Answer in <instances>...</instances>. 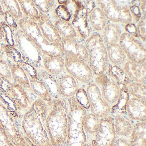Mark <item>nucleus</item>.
Masks as SVG:
<instances>
[{
    "mask_svg": "<svg viewBox=\"0 0 146 146\" xmlns=\"http://www.w3.org/2000/svg\"><path fill=\"white\" fill-rule=\"evenodd\" d=\"M85 90L90 112L101 118L110 115L112 107L102 96L99 86L94 82H91L88 84Z\"/></svg>",
    "mask_w": 146,
    "mask_h": 146,
    "instance_id": "obj_10",
    "label": "nucleus"
},
{
    "mask_svg": "<svg viewBox=\"0 0 146 146\" xmlns=\"http://www.w3.org/2000/svg\"><path fill=\"white\" fill-rule=\"evenodd\" d=\"M76 9L70 23L78 37L85 40L93 33L89 25L88 13L82 6L80 1H73Z\"/></svg>",
    "mask_w": 146,
    "mask_h": 146,
    "instance_id": "obj_14",
    "label": "nucleus"
},
{
    "mask_svg": "<svg viewBox=\"0 0 146 146\" xmlns=\"http://www.w3.org/2000/svg\"><path fill=\"white\" fill-rule=\"evenodd\" d=\"M76 9V6L72 1H70L67 6L57 5L54 11V20L61 19L70 22Z\"/></svg>",
    "mask_w": 146,
    "mask_h": 146,
    "instance_id": "obj_31",
    "label": "nucleus"
},
{
    "mask_svg": "<svg viewBox=\"0 0 146 146\" xmlns=\"http://www.w3.org/2000/svg\"><path fill=\"white\" fill-rule=\"evenodd\" d=\"M4 13V10H3V7H2V5L1 2H0V17L2 16Z\"/></svg>",
    "mask_w": 146,
    "mask_h": 146,
    "instance_id": "obj_48",
    "label": "nucleus"
},
{
    "mask_svg": "<svg viewBox=\"0 0 146 146\" xmlns=\"http://www.w3.org/2000/svg\"><path fill=\"white\" fill-rule=\"evenodd\" d=\"M33 1L40 13L47 16L49 13H53L57 6V1L33 0Z\"/></svg>",
    "mask_w": 146,
    "mask_h": 146,
    "instance_id": "obj_36",
    "label": "nucleus"
},
{
    "mask_svg": "<svg viewBox=\"0 0 146 146\" xmlns=\"http://www.w3.org/2000/svg\"><path fill=\"white\" fill-rule=\"evenodd\" d=\"M124 30L125 32L128 33L132 36L138 39L136 25L134 23L132 22V23L125 25Z\"/></svg>",
    "mask_w": 146,
    "mask_h": 146,
    "instance_id": "obj_42",
    "label": "nucleus"
},
{
    "mask_svg": "<svg viewBox=\"0 0 146 146\" xmlns=\"http://www.w3.org/2000/svg\"><path fill=\"white\" fill-rule=\"evenodd\" d=\"M18 1L24 17L34 22H37L40 13L35 6L33 0H18Z\"/></svg>",
    "mask_w": 146,
    "mask_h": 146,
    "instance_id": "obj_33",
    "label": "nucleus"
},
{
    "mask_svg": "<svg viewBox=\"0 0 146 146\" xmlns=\"http://www.w3.org/2000/svg\"><path fill=\"white\" fill-rule=\"evenodd\" d=\"M116 137L113 117L109 115L101 118L100 128L90 142L91 146H112Z\"/></svg>",
    "mask_w": 146,
    "mask_h": 146,
    "instance_id": "obj_13",
    "label": "nucleus"
},
{
    "mask_svg": "<svg viewBox=\"0 0 146 146\" xmlns=\"http://www.w3.org/2000/svg\"><path fill=\"white\" fill-rule=\"evenodd\" d=\"M105 73L117 83L121 88H126L132 82L121 66L114 65L109 62Z\"/></svg>",
    "mask_w": 146,
    "mask_h": 146,
    "instance_id": "obj_25",
    "label": "nucleus"
},
{
    "mask_svg": "<svg viewBox=\"0 0 146 146\" xmlns=\"http://www.w3.org/2000/svg\"><path fill=\"white\" fill-rule=\"evenodd\" d=\"M146 101L135 97H130L125 106L127 117L131 121H146Z\"/></svg>",
    "mask_w": 146,
    "mask_h": 146,
    "instance_id": "obj_18",
    "label": "nucleus"
},
{
    "mask_svg": "<svg viewBox=\"0 0 146 146\" xmlns=\"http://www.w3.org/2000/svg\"><path fill=\"white\" fill-rule=\"evenodd\" d=\"M51 108L40 98L33 100L30 107L22 115L19 128L25 139L33 146H52L45 127Z\"/></svg>",
    "mask_w": 146,
    "mask_h": 146,
    "instance_id": "obj_1",
    "label": "nucleus"
},
{
    "mask_svg": "<svg viewBox=\"0 0 146 146\" xmlns=\"http://www.w3.org/2000/svg\"><path fill=\"white\" fill-rule=\"evenodd\" d=\"M88 50V63L95 76L105 73L109 60L107 46L100 35L94 32L84 40Z\"/></svg>",
    "mask_w": 146,
    "mask_h": 146,
    "instance_id": "obj_5",
    "label": "nucleus"
},
{
    "mask_svg": "<svg viewBox=\"0 0 146 146\" xmlns=\"http://www.w3.org/2000/svg\"><path fill=\"white\" fill-rule=\"evenodd\" d=\"M122 67L132 81L146 83V62H137L127 60Z\"/></svg>",
    "mask_w": 146,
    "mask_h": 146,
    "instance_id": "obj_21",
    "label": "nucleus"
},
{
    "mask_svg": "<svg viewBox=\"0 0 146 146\" xmlns=\"http://www.w3.org/2000/svg\"><path fill=\"white\" fill-rule=\"evenodd\" d=\"M107 49L108 60L112 64L122 67L128 60L124 52L118 43L107 46Z\"/></svg>",
    "mask_w": 146,
    "mask_h": 146,
    "instance_id": "obj_28",
    "label": "nucleus"
},
{
    "mask_svg": "<svg viewBox=\"0 0 146 146\" xmlns=\"http://www.w3.org/2000/svg\"><path fill=\"white\" fill-rule=\"evenodd\" d=\"M69 112L67 99L60 97L53 100L45 121L46 130L52 146H64L67 138Z\"/></svg>",
    "mask_w": 146,
    "mask_h": 146,
    "instance_id": "obj_2",
    "label": "nucleus"
},
{
    "mask_svg": "<svg viewBox=\"0 0 146 146\" xmlns=\"http://www.w3.org/2000/svg\"><path fill=\"white\" fill-rule=\"evenodd\" d=\"M4 13H5L6 22L7 26L8 27H10L13 30L16 29L18 26L16 23V20L6 12H4Z\"/></svg>",
    "mask_w": 146,
    "mask_h": 146,
    "instance_id": "obj_43",
    "label": "nucleus"
},
{
    "mask_svg": "<svg viewBox=\"0 0 146 146\" xmlns=\"http://www.w3.org/2000/svg\"><path fill=\"white\" fill-rule=\"evenodd\" d=\"M126 88L129 95L146 101V83L132 81L127 85Z\"/></svg>",
    "mask_w": 146,
    "mask_h": 146,
    "instance_id": "obj_35",
    "label": "nucleus"
},
{
    "mask_svg": "<svg viewBox=\"0 0 146 146\" xmlns=\"http://www.w3.org/2000/svg\"><path fill=\"white\" fill-rule=\"evenodd\" d=\"M18 25L36 48L42 54L51 56H63L61 45L55 46L46 40L42 35L36 22L24 17L18 22Z\"/></svg>",
    "mask_w": 146,
    "mask_h": 146,
    "instance_id": "obj_6",
    "label": "nucleus"
},
{
    "mask_svg": "<svg viewBox=\"0 0 146 146\" xmlns=\"http://www.w3.org/2000/svg\"><path fill=\"white\" fill-rule=\"evenodd\" d=\"M88 20L92 31L100 34L108 22L101 9L97 5L89 14Z\"/></svg>",
    "mask_w": 146,
    "mask_h": 146,
    "instance_id": "obj_24",
    "label": "nucleus"
},
{
    "mask_svg": "<svg viewBox=\"0 0 146 146\" xmlns=\"http://www.w3.org/2000/svg\"><path fill=\"white\" fill-rule=\"evenodd\" d=\"M66 73L79 82L89 84L94 78V73L87 62L67 54H63Z\"/></svg>",
    "mask_w": 146,
    "mask_h": 146,
    "instance_id": "obj_11",
    "label": "nucleus"
},
{
    "mask_svg": "<svg viewBox=\"0 0 146 146\" xmlns=\"http://www.w3.org/2000/svg\"><path fill=\"white\" fill-rule=\"evenodd\" d=\"M80 2L82 6L87 10L89 14L97 6L95 1H80Z\"/></svg>",
    "mask_w": 146,
    "mask_h": 146,
    "instance_id": "obj_44",
    "label": "nucleus"
},
{
    "mask_svg": "<svg viewBox=\"0 0 146 146\" xmlns=\"http://www.w3.org/2000/svg\"><path fill=\"white\" fill-rule=\"evenodd\" d=\"M22 116L5 99L0 90V124L10 141L16 146H33L25 139L19 128Z\"/></svg>",
    "mask_w": 146,
    "mask_h": 146,
    "instance_id": "obj_4",
    "label": "nucleus"
},
{
    "mask_svg": "<svg viewBox=\"0 0 146 146\" xmlns=\"http://www.w3.org/2000/svg\"><path fill=\"white\" fill-rule=\"evenodd\" d=\"M59 90L61 97L68 99L74 96L79 88V82L67 73L57 78Z\"/></svg>",
    "mask_w": 146,
    "mask_h": 146,
    "instance_id": "obj_20",
    "label": "nucleus"
},
{
    "mask_svg": "<svg viewBox=\"0 0 146 146\" xmlns=\"http://www.w3.org/2000/svg\"><path fill=\"white\" fill-rule=\"evenodd\" d=\"M0 78L7 83L13 82L9 64L1 59H0Z\"/></svg>",
    "mask_w": 146,
    "mask_h": 146,
    "instance_id": "obj_37",
    "label": "nucleus"
},
{
    "mask_svg": "<svg viewBox=\"0 0 146 146\" xmlns=\"http://www.w3.org/2000/svg\"><path fill=\"white\" fill-rule=\"evenodd\" d=\"M95 2L108 21L119 24L132 23V18L129 10L130 1L123 2L113 0H99Z\"/></svg>",
    "mask_w": 146,
    "mask_h": 146,
    "instance_id": "obj_7",
    "label": "nucleus"
},
{
    "mask_svg": "<svg viewBox=\"0 0 146 146\" xmlns=\"http://www.w3.org/2000/svg\"><path fill=\"white\" fill-rule=\"evenodd\" d=\"M4 12L10 14L16 21L18 22L24 17L18 1L4 0L1 1Z\"/></svg>",
    "mask_w": 146,
    "mask_h": 146,
    "instance_id": "obj_34",
    "label": "nucleus"
},
{
    "mask_svg": "<svg viewBox=\"0 0 146 146\" xmlns=\"http://www.w3.org/2000/svg\"><path fill=\"white\" fill-rule=\"evenodd\" d=\"M3 81L0 78V90H4L3 88Z\"/></svg>",
    "mask_w": 146,
    "mask_h": 146,
    "instance_id": "obj_49",
    "label": "nucleus"
},
{
    "mask_svg": "<svg viewBox=\"0 0 146 146\" xmlns=\"http://www.w3.org/2000/svg\"><path fill=\"white\" fill-rule=\"evenodd\" d=\"M26 72L30 84L29 91L37 96V98H40L44 101L51 108L53 102V98L45 83L38 77L37 71L35 73H29L27 72Z\"/></svg>",
    "mask_w": 146,
    "mask_h": 146,
    "instance_id": "obj_17",
    "label": "nucleus"
},
{
    "mask_svg": "<svg viewBox=\"0 0 146 146\" xmlns=\"http://www.w3.org/2000/svg\"><path fill=\"white\" fill-rule=\"evenodd\" d=\"M122 33L120 24L111 23L107 24L100 35L107 46L111 44L118 43Z\"/></svg>",
    "mask_w": 146,
    "mask_h": 146,
    "instance_id": "obj_23",
    "label": "nucleus"
},
{
    "mask_svg": "<svg viewBox=\"0 0 146 146\" xmlns=\"http://www.w3.org/2000/svg\"><path fill=\"white\" fill-rule=\"evenodd\" d=\"M112 146H130L129 138L117 137Z\"/></svg>",
    "mask_w": 146,
    "mask_h": 146,
    "instance_id": "obj_45",
    "label": "nucleus"
},
{
    "mask_svg": "<svg viewBox=\"0 0 146 146\" xmlns=\"http://www.w3.org/2000/svg\"><path fill=\"white\" fill-rule=\"evenodd\" d=\"M129 139L130 146H146V121L134 124Z\"/></svg>",
    "mask_w": 146,
    "mask_h": 146,
    "instance_id": "obj_26",
    "label": "nucleus"
},
{
    "mask_svg": "<svg viewBox=\"0 0 146 146\" xmlns=\"http://www.w3.org/2000/svg\"><path fill=\"white\" fill-rule=\"evenodd\" d=\"M36 24L44 38L51 44L61 46V37L49 17L40 14Z\"/></svg>",
    "mask_w": 146,
    "mask_h": 146,
    "instance_id": "obj_16",
    "label": "nucleus"
},
{
    "mask_svg": "<svg viewBox=\"0 0 146 146\" xmlns=\"http://www.w3.org/2000/svg\"><path fill=\"white\" fill-rule=\"evenodd\" d=\"M131 2L129 5V10L132 18V23H136L142 16L139 9L140 1H135Z\"/></svg>",
    "mask_w": 146,
    "mask_h": 146,
    "instance_id": "obj_39",
    "label": "nucleus"
},
{
    "mask_svg": "<svg viewBox=\"0 0 146 146\" xmlns=\"http://www.w3.org/2000/svg\"><path fill=\"white\" fill-rule=\"evenodd\" d=\"M63 54H67L88 63V54L84 41L78 37L62 39Z\"/></svg>",
    "mask_w": 146,
    "mask_h": 146,
    "instance_id": "obj_15",
    "label": "nucleus"
},
{
    "mask_svg": "<svg viewBox=\"0 0 146 146\" xmlns=\"http://www.w3.org/2000/svg\"><path fill=\"white\" fill-rule=\"evenodd\" d=\"M139 7L142 16L146 15V1H140Z\"/></svg>",
    "mask_w": 146,
    "mask_h": 146,
    "instance_id": "obj_46",
    "label": "nucleus"
},
{
    "mask_svg": "<svg viewBox=\"0 0 146 146\" xmlns=\"http://www.w3.org/2000/svg\"><path fill=\"white\" fill-rule=\"evenodd\" d=\"M74 96L78 101L87 110H89V103L86 90L80 87Z\"/></svg>",
    "mask_w": 146,
    "mask_h": 146,
    "instance_id": "obj_40",
    "label": "nucleus"
},
{
    "mask_svg": "<svg viewBox=\"0 0 146 146\" xmlns=\"http://www.w3.org/2000/svg\"><path fill=\"white\" fill-rule=\"evenodd\" d=\"M5 29L0 26V40L5 38Z\"/></svg>",
    "mask_w": 146,
    "mask_h": 146,
    "instance_id": "obj_47",
    "label": "nucleus"
},
{
    "mask_svg": "<svg viewBox=\"0 0 146 146\" xmlns=\"http://www.w3.org/2000/svg\"><path fill=\"white\" fill-rule=\"evenodd\" d=\"M0 146H16L10 141L5 132V130L0 124Z\"/></svg>",
    "mask_w": 146,
    "mask_h": 146,
    "instance_id": "obj_41",
    "label": "nucleus"
},
{
    "mask_svg": "<svg viewBox=\"0 0 146 146\" xmlns=\"http://www.w3.org/2000/svg\"><path fill=\"white\" fill-rule=\"evenodd\" d=\"M146 15L142 16L136 23V27L138 39L145 44L146 38Z\"/></svg>",
    "mask_w": 146,
    "mask_h": 146,
    "instance_id": "obj_38",
    "label": "nucleus"
},
{
    "mask_svg": "<svg viewBox=\"0 0 146 146\" xmlns=\"http://www.w3.org/2000/svg\"><path fill=\"white\" fill-rule=\"evenodd\" d=\"M53 22L61 39H69L78 37L76 31L70 22H67L61 19H57Z\"/></svg>",
    "mask_w": 146,
    "mask_h": 146,
    "instance_id": "obj_32",
    "label": "nucleus"
},
{
    "mask_svg": "<svg viewBox=\"0 0 146 146\" xmlns=\"http://www.w3.org/2000/svg\"><path fill=\"white\" fill-rule=\"evenodd\" d=\"M36 71L38 77L45 83L54 100L60 98L57 78L42 69H37Z\"/></svg>",
    "mask_w": 146,
    "mask_h": 146,
    "instance_id": "obj_29",
    "label": "nucleus"
},
{
    "mask_svg": "<svg viewBox=\"0 0 146 146\" xmlns=\"http://www.w3.org/2000/svg\"><path fill=\"white\" fill-rule=\"evenodd\" d=\"M101 118L91 112H87L84 117L82 125L88 135L94 136L100 128Z\"/></svg>",
    "mask_w": 146,
    "mask_h": 146,
    "instance_id": "obj_30",
    "label": "nucleus"
},
{
    "mask_svg": "<svg viewBox=\"0 0 146 146\" xmlns=\"http://www.w3.org/2000/svg\"><path fill=\"white\" fill-rule=\"evenodd\" d=\"M69 112L67 138L64 146H91L82 125L84 117L88 112L75 96L67 99Z\"/></svg>",
    "mask_w": 146,
    "mask_h": 146,
    "instance_id": "obj_3",
    "label": "nucleus"
},
{
    "mask_svg": "<svg viewBox=\"0 0 146 146\" xmlns=\"http://www.w3.org/2000/svg\"><path fill=\"white\" fill-rule=\"evenodd\" d=\"M42 67L45 71L56 78L66 72L64 59L60 55L51 56L42 54Z\"/></svg>",
    "mask_w": 146,
    "mask_h": 146,
    "instance_id": "obj_19",
    "label": "nucleus"
},
{
    "mask_svg": "<svg viewBox=\"0 0 146 146\" xmlns=\"http://www.w3.org/2000/svg\"><path fill=\"white\" fill-rule=\"evenodd\" d=\"M9 66L13 82L19 84L29 91L30 84L28 75L25 70L21 66L17 64H10Z\"/></svg>",
    "mask_w": 146,
    "mask_h": 146,
    "instance_id": "obj_27",
    "label": "nucleus"
},
{
    "mask_svg": "<svg viewBox=\"0 0 146 146\" xmlns=\"http://www.w3.org/2000/svg\"><path fill=\"white\" fill-rule=\"evenodd\" d=\"M7 83L6 90H2V93L11 102L14 109L22 116L30 107L33 100L28 90L21 85L14 82Z\"/></svg>",
    "mask_w": 146,
    "mask_h": 146,
    "instance_id": "obj_8",
    "label": "nucleus"
},
{
    "mask_svg": "<svg viewBox=\"0 0 146 146\" xmlns=\"http://www.w3.org/2000/svg\"><path fill=\"white\" fill-rule=\"evenodd\" d=\"M94 82L99 86L102 96L112 108L118 106L121 97V89L117 83L105 72L95 76Z\"/></svg>",
    "mask_w": 146,
    "mask_h": 146,
    "instance_id": "obj_12",
    "label": "nucleus"
},
{
    "mask_svg": "<svg viewBox=\"0 0 146 146\" xmlns=\"http://www.w3.org/2000/svg\"><path fill=\"white\" fill-rule=\"evenodd\" d=\"M113 126L117 137L129 138L134 127V123L122 114L117 113L113 117Z\"/></svg>",
    "mask_w": 146,
    "mask_h": 146,
    "instance_id": "obj_22",
    "label": "nucleus"
},
{
    "mask_svg": "<svg viewBox=\"0 0 146 146\" xmlns=\"http://www.w3.org/2000/svg\"><path fill=\"white\" fill-rule=\"evenodd\" d=\"M118 44L129 60L137 62H146L145 44L138 38L123 32L120 36Z\"/></svg>",
    "mask_w": 146,
    "mask_h": 146,
    "instance_id": "obj_9",
    "label": "nucleus"
}]
</instances>
